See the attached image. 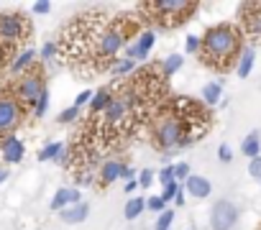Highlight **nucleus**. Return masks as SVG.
<instances>
[{
  "instance_id": "obj_1",
  "label": "nucleus",
  "mask_w": 261,
  "mask_h": 230,
  "mask_svg": "<svg viewBox=\"0 0 261 230\" xmlns=\"http://www.w3.org/2000/svg\"><path fill=\"white\" fill-rule=\"evenodd\" d=\"M144 31V18L136 16H105L82 13L74 16L59 34L57 49L64 67L74 74L95 77L113 67L128 39H136Z\"/></svg>"
},
{
  "instance_id": "obj_2",
  "label": "nucleus",
  "mask_w": 261,
  "mask_h": 230,
  "mask_svg": "<svg viewBox=\"0 0 261 230\" xmlns=\"http://www.w3.org/2000/svg\"><path fill=\"white\" fill-rule=\"evenodd\" d=\"M243 49V34L238 26L233 23H218V26H210L202 39H200V62L213 69V72H230L236 67V59Z\"/></svg>"
},
{
  "instance_id": "obj_3",
  "label": "nucleus",
  "mask_w": 261,
  "mask_h": 230,
  "mask_svg": "<svg viewBox=\"0 0 261 230\" xmlns=\"http://www.w3.org/2000/svg\"><path fill=\"white\" fill-rule=\"evenodd\" d=\"M149 138H151V146L156 151H164V154H174V151H182V149L190 146L185 126L179 121V115L169 107V102L159 112L151 115V121H149Z\"/></svg>"
},
{
  "instance_id": "obj_4",
  "label": "nucleus",
  "mask_w": 261,
  "mask_h": 230,
  "mask_svg": "<svg viewBox=\"0 0 261 230\" xmlns=\"http://www.w3.org/2000/svg\"><path fill=\"white\" fill-rule=\"evenodd\" d=\"M197 3L190 0H146L139 3V13L144 16V21H151L156 28H177L182 23H187L195 13H197Z\"/></svg>"
},
{
  "instance_id": "obj_5",
  "label": "nucleus",
  "mask_w": 261,
  "mask_h": 230,
  "mask_svg": "<svg viewBox=\"0 0 261 230\" xmlns=\"http://www.w3.org/2000/svg\"><path fill=\"white\" fill-rule=\"evenodd\" d=\"M34 34V23L26 13H0V69L8 67L18 54V46L26 44Z\"/></svg>"
},
{
  "instance_id": "obj_6",
  "label": "nucleus",
  "mask_w": 261,
  "mask_h": 230,
  "mask_svg": "<svg viewBox=\"0 0 261 230\" xmlns=\"http://www.w3.org/2000/svg\"><path fill=\"white\" fill-rule=\"evenodd\" d=\"M3 90L18 102V107L23 110V115H29L31 107L36 105V100L46 92V72H44V67L36 62V64H31L21 77L6 82Z\"/></svg>"
},
{
  "instance_id": "obj_7",
  "label": "nucleus",
  "mask_w": 261,
  "mask_h": 230,
  "mask_svg": "<svg viewBox=\"0 0 261 230\" xmlns=\"http://www.w3.org/2000/svg\"><path fill=\"white\" fill-rule=\"evenodd\" d=\"M169 107L179 115L190 146H192L195 141H200V138L210 131V126H213L210 110H207L202 102L192 100V97H185V95H182V97H172V100H169Z\"/></svg>"
},
{
  "instance_id": "obj_8",
  "label": "nucleus",
  "mask_w": 261,
  "mask_h": 230,
  "mask_svg": "<svg viewBox=\"0 0 261 230\" xmlns=\"http://www.w3.org/2000/svg\"><path fill=\"white\" fill-rule=\"evenodd\" d=\"M23 118H26V115L18 107V102L6 90H0V138L13 136V131L21 126Z\"/></svg>"
},
{
  "instance_id": "obj_9",
  "label": "nucleus",
  "mask_w": 261,
  "mask_h": 230,
  "mask_svg": "<svg viewBox=\"0 0 261 230\" xmlns=\"http://www.w3.org/2000/svg\"><path fill=\"white\" fill-rule=\"evenodd\" d=\"M238 222V207L230 199H218L210 210V227L213 230H233Z\"/></svg>"
},
{
  "instance_id": "obj_10",
  "label": "nucleus",
  "mask_w": 261,
  "mask_h": 230,
  "mask_svg": "<svg viewBox=\"0 0 261 230\" xmlns=\"http://www.w3.org/2000/svg\"><path fill=\"white\" fill-rule=\"evenodd\" d=\"M238 16H241L243 34L258 39L261 36V3H243L238 8Z\"/></svg>"
},
{
  "instance_id": "obj_11",
  "label": "nucleus",
  "mask_w": 261,
  "mask_h": 230,
  "mask_svg": "<svg viewBox=\"0 0 261 230\" xmlns=\"http://www.w3.org/2000/svg\"><path fill=\"white\" fill-rule=\"evenodd\" d=\"M154 44H156V34L149 31V28H144V31L136 36L134 44L125 46V59H130V62H144V59L151 54Z\"/></svg>"
},
{
  "instance_id": "obj_12",
  "label": "nucleus",
  "mask_w": 261,
  "mask_h": 230,
  "mask_svg": "<svg viewBox=\"0 0 261 230\" xmlns=\"http://www.w3.org/2000/svg\"><path fill=\"white\" fill-rule=\"evenodd\" d=\"M0 156H3L6 166H16V164H21L23 156H26V143H23L16 133L0 138Z\"/></svg>"
},
{
  "instance_id": "obj_13",
  "label": "nucleus",
  "mask_w": 261,
  "mask_h": 230,
  "mask_svg": "<svg viewBox=\"0 0 261 230\" xmlns=\"http://www.w3.org/2000/svg\"><path fill=\"white\" fill-rule=\"evenodd\" d=\"M125 161H120V159H108V161H102L100 164V169H97V182H100V187L105 189V187H110L113 182H118V179H123V171H125Z\"/></svg>"
},
{
  "instance_id": "obj_14",
  "label": "nucleus",
  "mask_w": 261,
  "mask_h": 230,
  "mask_svg": "<svg viewBox=\"0 0 261 230\" xmlns=\"http://www.w3.org/2000/svg\"><path fill=\"white\" fill-rule=\"evenodd\" d=\"M77 202H82V199H80V189H77V187H59V189H57V194L51 197L49 207H51L54 212H62V210H67V207L77 205Z\"/></svg>"
},
{
  "instance_id": "obj_15",
  "label": "nucleus",
  "mask_w": 261,
  "mask_h": 230,
  "mask_svg": "<svg viewBox=\"0 0 261 230\" xmlns=\"http://www.w3.org/2000/svg\"><path fill=\"white\" fill-rule=\"evenodd\" d=\"M182 187H185V192L192 194L195 199H205V197H210V192H213L210 179H205V177H200V174H190Z\"/></svg>"
},
{
  "instance_id": "obj_16",
  "label": "nucleus",
  "mask_w": 261,
  "mask_h": 230,
  "mask_svg": "<svg viewBox=\"0 0 261 230\" xmlns=\"http://www.w3.org/2000/svg\"><path fill=\"white\" fill-rule=\"evenodd\" d=\"M31 64H36V51H34V49H23V51H18V54L11 59L8 69H11V74H13V77H21Z\"/></svg>"
},
{
  "instance_id": "obj_17",
  "label": "nucleus",
  "mask_w": 261,
  "mask_h": 230,
  "mask_svg": "<svg viewBox=\"0 0 261 230\" xmlns=\"http://www.w3.org/2000/svg\"><path fill=\"white\" fill-rule=\"evenodd\" d=\"M253 59H256V49H253L251 44H246V46L241 49L238 59H236V74H238L241 79H246V77L251 74V69H253Z\"/></svg>"
},
{
  "instance_id": "obj_18",
  "label": "nucleus",
  "mask_w": 261,
  "mask_h": 230,
  "mask_svg": "<svg viewBox=\"0 0 261 230\" xmlns=\"http://www.w3.org/2000/svg\"><path fill=\"white\" fill-rule=\"evenodd\" d=\"M113 100V87H100V90H92V97H90V115H100Z\"/></svg>"
},
{
  "instance_id": "obj_19",
  "label": "nucleus",
  "mask_w": 261,
  "mask_h": 230,
  "mask_svg": "<svg viewBox=\"0 0 261 230\" xmlns=\"http://www.w3.org/2000/svg\"><path fill=\"white\" fill-rule=\"evenodd\" d=\"M87 215H90V205H87V202H77V205L62 210V212H59V220L67 222V225H77V222H85Z\"/></svg>"
},
{
  "instance_id": "obj_20",
  "label": "nucleus",
  "mask_w": 261,
  "mask_h": 230,
  "mask_svg": "<svg viewBox=\"0 0 261 230\" xmlns=\"http://www.w3.org/2000/svg\"><path fill=\"white\" fill-rule=\"evenodd\" d=\"M220 100H223V82H207L202 87V105L213 107V105H220Z\"/></svg>"
},
{
  "instance_id": "obj_21",
  "label": "nucleus",
  "mask_w": 261,
  "mask_h": 230,
  "mask_svg": "<svg viewBox=\"0 0 261 230\" xmlns=\"http://www.w3.org/2000/svg\"><path fill=\"white\" fill-rule=\"evenodd\" d=\"M182 64H185V56L182 54H169L167 59H162V74H164V79H172L179 69H182Z\"/></svg>"
},
{
  "instance_id": "obj_22",
  "label": "nucleus",
  "mask_w": 261,
  "mask_h": 230,
  "mask_svg": "<svg viewBox=\"0 0 261 230\" xmlns=\"http://www.w3.org/2000/svg\"><path fill=\"white\" fill-rule=\"evenodd\" d=\"M241 154L243 156H248V159H256V156H261V136L253 131V133H248L246 138H243V143H241Z\"/></svg>"
},
{
  "instance_id": "obj_23",
  "label": "nucleus",
  "mask_w": 261,
  "mask_h": 230,
  "mask_svg": "<svg viewBox=\"0 0 261 230\" xmlns=\"http://www.w3.org/2000/svg\"><path fill=\"white\" fill-rule=\"evenodd\" d=\"M144 210H146V197H130V199L125 202L123 215H125V220H136V217L144 215Z\"/></svg>"
},
{
  "instance_id": "obj_24",
  "label": "nucleus",
  "mask_w": 261,
  "mask_h": 230,
  "mask_svg": "<svg viewBox=\"0 0 261 230\" xmlns=\"http://www.w3.org/2000/svg\"><path fill=\"white\" fill-rule=\"evenodd\" d=\"M134 69H136V62H130V59H125V56H123V59H115V62H113V67H110L108 72H110L115 79H118V77L123 79V77H130V74H134Z\"/></svg>"
},
{
  "instance_id": "obj_25",
  "label": "nucleus",
  "mask_w": 261,
  "mask_h": 230,
  "mask_svg": "<svg viewBox=\"0 0 261 230\" xmlns=\"http://www.w3.org/2000/svg\"><path fill=\"white\" fill-rule=\"evenodd\" d=\"M64 151V143L62 141H54V143H46L41 151H39V161H57Z\"/></svg>"
},
{
  "instance_id": "obj_26",
  "label": "nucleus",
  "mask_w": 261,
  "mask_h": 230,
  "mask_svg": "<svg viewBox=\"0 0 261 230\" xmlns=\"http://www.w3.org/2000/svg\"><path fill=\"white\" fill-rule=\"evenodd\" d=\"M46 110H49V90L36 100V105H34V107H31V112H29V118L39 121V118H44V115H46Z\"/></svg>"
},
{
  "instance_id": "obj_27",
  "label": "nucleus",
  "mask_w": 261,
  "mask_h": 230,
  "mask_svg": "<svg viewBox=\"0 0 261 230\" xmlns=\"http://www.w3.org/2000/svg\"><path fill=\"white\" fill-rule=\"evenodd\" d=\"M172 222H174V210H164V212H159V217H156V222H154V230H172Z\"/></svg>"
},
{
  "instance_id": "obj_28",
  "label": "nucleus",
  "mask_w": 261,
  "mask_h": 230,
  "mask_svg": "<svg viewBox=\"0 0 261 230\" xmlns=\"http://www.w3.org/2000/svg\"><path fill=\"white\" fill-rule=\"evenodd\" d=\"M172 171H174V182L177 184H185V179L192 174L190 171V164L187 161H179V164H172Z\"/></svg>"
},
{
  "instance_id": "obj_29",
  "label": "nucleus",
  "mask_w": 261,
  "mask_h": 230,
  "mask_svg": "<svg viewBox=\"0 0 261 230\" xmlns=\"http://www.w3.org/2000/svg\"><path fill=\"white\" fill-rule=\"evenodd\" d=\"M59 123H74V121H82V110H77V107H67V110H62L59 112V118H57Z\"/></svg>"
},
{
  "instance_id": "obj_30",
  "label": "nucleus",
  "mask_w": 261,
  "mask_h": 230,
  "mask_svg": "<svg viewBox=\"0 0 261 230\" xmlns=\"http://www.w3.org/2000/svg\"><path fill=\"white\" fill-rule=\"evenodd\" d=\"M95 182H97V174H95V171H82V174H77V177H74V184H77V189L92 187Z\"/></svg>"
},
{
  "instance_id": "obj_31",
  "label": "nucleus",
  "mask_w": 261,
  "mask_h": 230,
  "mask_svg": "<svg viewBox=\"0 0 261 230\" xmlns=\"http://www.w3.org/2000/svg\"><path fill=\"white\" fill-rule=\"evenodd\" d=\"M39 56H41L44 62H51V59H57V56H59V49H57V41H46V44L41 46V51H39Z\"/></svg>"
},
{
  "instance_id": "obj_32",
  "label": "nucleus",
  "mask_w": 261,
  "mask_h": 230,
  "mask_svg": "<svg viewBox=\"0 0 261 230\" xmlns=\"http://www.w3.org/2000/svg\"><path fill=\"white\" fill-rule=\"evenodd\" d=\"M154 179H156V171H154V169H141V174L136 177V182H139V187H141V189L151 187V184H154Z\"/></svg>"
},
{
  "instance_id": "obj_33",
  "label": "nucleus",
  "mask_w": 261,
  "mask_h": 230,
  "mask_svg": "<svg viewBox=\"0 0 261 230\" xmlns=\"http://www.w3.org/2000/svg\"><path fill=\"white\" fill-rule=\"evenodd\" d=\"M146 210H151V212H156V215H159V212H164V210H167V202H164L159 194H154V197H149V199H146Z\"/></svg>"
},
{
  "instance_id": "obj_34",
  "label": "nucleus",
  "mask_w": 261,
  "mask_h": 230,
  "mask_svg": "<svg viewBox=\"0 0 261 230\" xmlns=\"http://www.w3.org/2000/svg\"><path fill=\"white\" fill-rule=\"evenodd\" d=\"M90 97H92V90H82L77 97H74V102H72V107H77V110H82L87 102H90Z\"/></svg>"
},
{
  "instance_id": "obj_35",
  "label": "nucleus",
  "mask_w": 261,
  "mask_h": 230,
  "mask_svg": "<svg viewBox=\"0 0 261 230\" xmlns=\"http://www.w3.org/2000/svg\"><path fill=\"white\" fill-rule=\"evenodd\" d=\"M159 182H162V187H167V184H172V182H174V171H172V164L162 166V171H159Z\"/></svg>"
},
{
  "instance_id": "obj_36",
  "label": "nucleus",
  "mask_w": 261,
  "mask_h": 230,
  "mask_svg": "<svg viewBox=\"0 0 261 230\" xmlns=\"http://www.w3.org/2000/svg\"><path fill=\"white\" fill-rule=\"evenodd\" d=\"M179 187H182V184H177V182H172V184H167V187H164V189H162V194H159V197H162V199H164V202H172V199H174V194H177V189H179Z\"/></svg>"
},
{
  "instance_id": "obj_37",
  "label": "nucleus",
  "mask_w": 261,
  "mask_h": 230,
  "mask_svg": "<svg viewBox=\"0 0 261 230\" xmlns=\"http://www.w3.org/2000/svg\"><path fill=\"white\" fill-rule=\"evenodd\" d=\"M185 51L187 54H197L200 51V36H187V41H185Z\"/></svg>"
},
{
  "instance_id": "obj_38",
  "label": "nucleus",
  "mask_w": 261,
  "mask_h": 230,
  "mask_svg": "<svg viewBox=\"0 0 261 230\" xmlns=\"http://www.w3.org/2000/svg\"><path fill=\"white\" fill-rule=\"evenodd\" d=\"M218 159H220L223 164L233 161V151H230V146H228V143H220V146H218Z\"/></svg>"
},
{
  "instance_id": "obj_39",
  "label": "nucleus",
  "mask_w": 261,
  "mask_h": 230,
  "mask_svg": "<svg viewBox=\"0 0 261 230\" xmlns=\"http://www.w3.org/2000/svg\"><path fill=\"white\" fill-rule=\"evenodd\" d=\"M248 174H251L253 179H261V156H256V159L248 161Z\"/></svg>"
},
{
  "instance_id": "obj_40",
  "label": "nucleus",
  "mask_w": 261,
  "mask_h": 230,
  "mask_svg": "<svg viewBox=\"0 0 261 230\" xmlns=\"http://www.w3.org/2000/svg\"><path fill=\"white\" fill-rule=\"evenodd\" d=\"M34 13H36V16L51 13V3H46V0H41V3H34Z\"/></svg>"
},
{
  "instance_id": "obj_41",
  "label": "nucleus",
  "mask_w": 261,
  "mask_h": 230,
  "mask_svg": "<svg viewBox=\"0 0 261 230\" xmlns=\"http://www.w3.org/2000/svg\"><path fill=\"white\" fill-rule=\"evenodd\" d=\"M185 199H187V192H185V187H179V189H177V194H174V199H172V202H174V205H177V207H182V205H185Z\"/></svg>"
},
{
  "instance_id": "obj_42",
  "label": "nucleus",
  "mask_w": 261,
  "mask_h": 230,
  "mask_svg": "<svg viewBox=\"0 0 261 230\" xmlns=\"http://www.w3.org/2000/svg\"><path fill=\"white\" fill-rule=\"evenodd\" d=\"M123 189H125V192H128V194H134V192H136V189H139V182H136V179H128V182H125V184H123Z\"/></svg>"
},
{
  "instance_id": "obj_43",
  "label": "nucleus",
  "mask_w": 261,
  "mask_h": 230,
  "mask_svg": "<svg viewBox=\"0 0 261 230\" xmlns=\"http://www.w3.org/2000/svg\"><path fill=\"white\" fill-rule=\"evenodd\" d=\"M8 179V166H0V184Z\"/></svg>"
}]
</instances>
